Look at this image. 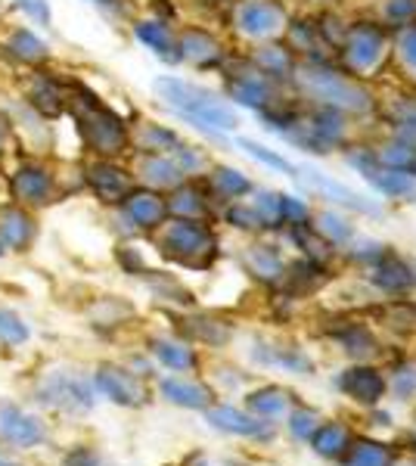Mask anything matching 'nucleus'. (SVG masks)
<instances>
[{
    "mask_svg": "<svg viewBox=\"0 0 416 466\" xmlns=\"http://www.w3.org/2000/svg\"><path fill=\"white\" fill-rule=\"evenodd\" d=\"M153 87L171 109H178L196 127H206V131H233L239 125L237 112L227 106L224 100H218L206 87L190 85V81H180V78H158Z\"/></svg>",
    "mask_w": 416,
    "mask_h": 466,
    "instance_id": "nucleus-1",
    "label": "nucleus"
},
{
    "mask_svg": "<svg viewBox=\"0 0 416 466\" xmlns=\"http://www.w3.org/2000/svg\"><path fill=\"white\" fill-rule=\"evenodd\" d=\"M35 398L59 413H87L96 404V386L78 370H50L35 386Z\"/></svg>",
    "mask_w": 416,
    "mask_h": 466,
    "instance_id": "nucleus-2",
    "label": "nucleus"
},
{
    "mask_svg": "<svg viewBox=\"0 0 416 466\" xmlns=\"http://www.w3.org/2000/svg\"><path fill=\"white\" fill-rule=\"evenodd\" d=\"M78 131L85 137V144L94 149L96 156L109 159V156H118L127 144V127L116 112H109L106 106L87 96V100H78Z\"/></svg>",
    "mask_w": 416,
    "mask_h": 466,
    "instance_id": "nucleus-3",
    "label": "nucleus"
},
{
    "mask_svg": "<svg viewBox=\"0 0 416 466\" xmlns=\"http://www.w3.org/2000/svg\"><path fill=\"white\" fill-rule=\"evenodd\" d=\"M165 255L178 258L180 265L202 268L215 255V233H211L199 218H178L162 233Z\"/></svg>",
    "mask_w": 416,
    "mask_h": 466,
    "instance_id": "nucleus-4",
    "label": "nucleus"
},
{
    "mask_svg": "<svg viewBox=\"0 0 416 466\" xmlns=\"http://www.w3.org/2000/svg\"><path fill=\"white\" fill-rule=\"evenodd\" d=\"M301 87L308 90L317 100H323L330 109H348V112H367L370 109V94L364 87L345 81L342 75L320 69V66H308L305 72L299 75Z\"/></svg>",
    "mask_w": 416,
    "mask_h": 466,
    "instance_id": "nucleus-5",
    "label": "nucleus"
},
{
    "mask_svg": "<svg viewBox=\"0 0 416 466\" xmlns=\"http://www.w3.org/2000/svg\"><path fill=\"white\" fill-rule=\"evenodd\" d=\"M94 386L118 408H143L149 401V392L137 373L125 370L118 364H100L94 373Z\"/></svg>",
    "mask_w": 416,
    "mask_h": 466,
    "instance_id": "nucleus-6",
    "label": "nucleus"
},
{
    "mask_svg": "<svg viewBox=\"0 0 416 466\" xmlns=\"http://www.w3.org/2000/svg\"><path fill=\"white\" fill-rule=\"evenodd\" d=\"M50 439L41 417L22 410L13 401H0V441L13 448H37Z\"/></svg>",
    "mask_w": 416,
    "mask_h": 466,
    "instance_id": "nucleus-7",
    "label": "nucleus"
},
{
    "mask_svg": "<svg viewBox=\"0 0 416 466\" xmlns=\"http://www.w3.org/2000/svg\"><path fill=\"white\" fill-rule=\"evenodd\" d=\"M10 190L13 199L22 202V206H47L53 199V175L44 165L37 162H25L16 175L10 177Z\"/></svg>",
    "mask_w": 416,
    "mask_h": 466,
    "instance_id": "nucleus-8",
    "label": "nucleus"
},
{
    "mask_svg": "<svg viewBox=\"0 0 416 466\" xmlns=\"http://www.w3.org/2000/svg\"><path fill=\"white\" fill-rule=\"evenodd\" d=\"M87 184H90V190L106 202V206H118V202H125L127 193L134 190L131 175H127L125 168H118V165H112L109 159H100V162L90 165Z\"/></svg>",
    "mask_w": 416,
    "mask_h": 466,
    "instance_id": "nucleus-9",
    "label": "nucleus"
},
{
    "mask_svg": "<svg viewBox=\"0 0 416 466\" xmlns=\"http://www.w3.org/2000/svg\"><path fill=\"white\" fill-rule=\"evenodd\" d=\"M37 237V221L28 208L6 206L0 208V246L13 252H25Z\"/></svg>",
    "mask_w": 416,
    "mask_h": 466,
    "instance_id": "nucleus-10",
    "label": "nucleus"
},
{
    "mask_svg": "<svg viewBox=\"0 0 416 466\" xmlns=\"http://www.w3.org/2000/svg\"><path fill=\"white\" fill-rule=\"evenodd\" d=\"M122 208H125L127 221L140 230H156L158 224L165 221V215H168V202L158 197L156 190H131L125 197Z\"/></svg>",
    "mask_w": 416,
    "mask_h": 466,
    "instance_id": "nucleus-11",
    "label": "nucleus"
},
{
    "mask_svg": "<svg viewBox=\"0 0 416 466\" xmlns=\"http://www.w3.org/2000/svg\"><path fill=\"white\" fill-rule=\"evenodd\" d=\"M339 389H342L348 398H354L358 404H380V398L385 392V380L373 367H351V370L342 373Z\"/></svg>",
    "mask_w": 416,
    "mask_h": 466,
    "instance_id": "nucleus-12",
    "label": "nucleus"
},
{
    "mask_svg": "<svg viewBox=\"0 0 416 466\" xmlns=\"http://www.w3.org/2000/svg\"><path fill=\"white\" fill-rule=\"evenodd\" d=\"M206 420L215 426V430L230 432V435H243V439H264V435H270V430L259 417L243 413V410H233V408H206Z\"/></svg>",
    "mask_w": 416,
    "mask_h": 466,
    "instance_id": "nucleus-13",
    "label": "nucleus"
},
{
    "mask_svg": "<svg viewBox=\"0 0 416 466\" xmlns=\"http://www.w3.org/2000/svg\"><path fill=\"white\" fill-rule=\"evenodd\" d=\"M162 395L168 398L171 404L178 408H187V410H206L211 408V392L202 382H193V380H184V377H168L162 380Z\"/></svg>",
    "mask_w": 416,
    "mask_h": 466,
    "instance_id": "nucleus-14",
    "label": "nucleus"
},
{
    "mask_svg": "<svg viewBox=\"0 0 416 466\" xmlns=\"http://www.w3.org/2000/svg\"><path fill=\"white\" fill-rule=\"evenodd\" d=\"M382 56V35L370 25H358L348 35V59L354 69H373Z\"/></svg>",
    "mask_w": 416,
    "mask_h": 466,
    "instance_id": "nucleus-15",
    "label": "nucleus"
},
{
    "mask_svg": "<svg viewBox=\"0 0 416 466\" xmlns=\"http://www.w3.org/2000/svg\"><path fill=\"white\" fill-rule=\"evenodd\" d=\"M279 19H283L279 10L274 4H268V0H252V4H246L243 10H239V28L252 37L274 35L279 28Z\"/></svg>",
    "mask_w": 416,
    "mask_h": 466,
    "instance_id": "nucleus-16",
    "label": "nucleus"
},
{
    "mask_svg": "<svg viewBox=\"0 0 416 466\" xmlns=\"http://www.w3.org/2000/svg\"><path fill=\"white\" fill-rule=\"evenodd\" d=\"M370 280H373L382 292H407V289L416 287L413 268L404 265L401 258H380Z\"/></svg>",
    "mask_w": 416,
    "mask_h": 466,
    "instance_id": "nucleus-17",
    "label": "nucleus"
},
{
    "mask_svg": "<svg viewBox=\"0 0 416 466\" xmlns=\"http://www.w3.org/2000/svg\"><path fill=\"white\" fill-rule=\"evenodd\" d=\"M134 35H137V41L147 44V47L153 50L158 59H165V63H178V59H180L178 41H174L168 25H162V22H153V19L137 22V25H134Z\"/></svg>",
    "mask_w": 416,
    "mask_h": 466,
    "instance_id": "nucleus-18",
    "label": "nucleus"
},
{
    "mask_svg": "<svg viewBox=\"0 0 416 466\" xmlns=\"http://www.w3.org/2000/svg\"><path fill=\"white\" fill-rule=\"evenodd\" d=\"M178 54L180 59H190L196 66H215L221 59V44L206 32H184L178 41Z\"/></svg>",
    "mask_w": 416,
    "mask_h": 466,
    "instance_id": "nucleus-19",
    "label": "nucleus"
},
{
    "mask_svg": "<svg viewBox=\"0 0 416 466\" xmlns=\"http://www.w3.org/2000/svg\"><path fill=\"white\" fill-rule=\"evenodd\" d=\"M305 180H311V184L317 187V190H323L332 202H342V206L348 208H358V212H373V206L370 202H364V197H358V193L351 190V187L339 184V180L327 177L323 171L317 168H305Z\"/></svg>",
    "mask_w": 416,
    "mask_h": 466,
    "instance_id": "nucleus-20",
    "label": "nucleus"
},
{
    "mask_svg": "<svg viewBox=\"0 0 416 466\" xmlns=\"http://www.w3.org/2000/svg\"><path fill=\"white\" fill-rule=\"evenodd\" d=\"M6 50H10V56H16L25 66H41L50 56L47 44L35 32H28V28H16V32L6 37Z\"/></svg>",
    "mask_w": 416,
    "mask_h": 466,
    "instance_id": "nucleus-21",
    "label": "nucleus"
},
{
    "mask_svg": "<svg viewBox=\"0 0 416 466\" xmlns=\"http://www.w3.org/2000/svg\"><path fill=\"white\" fill-rule=\"evenodd\" d=\"M140 171H143V180L158 187V190H162V187H180V184H184V168H180L174 159H168V156H158V153L147 156L143 165H140Z\"/></svg>",
    "mask_w": 416,
    "mask_h": 466,
    "instance_id": "nucleus-22",
    "label": "nucleus"
},
{
    "mask_svg": "<svg viewBox=\"0 0 416 466\" xmlns=\"http://www.w3.org/2000/svg\"><path fill=\"white\" fill-rule=\"evenodd\" d=\"M311 448L320 457H342L351 448V432L342 423H323L317 426V432L311 435Z\"/></svg>",
    "mask_w": 416,
    "mask_h": 466,
    "instance_id": "nucleus-23",
    "label": "nucleus"
},
{
    "mask_svg": "<svg viewBox=\"0 0 416 466\" xmlns=\"http://www.w3.org/2000/svg\"><path fill=\"white\" fill-rule=\"evenodd\" d=\"M227 94L237 103H246V106H264L270 100V87L261 75H237L227 85Z\"/></svg>",
    "mask_w": 416,
    "mask_h": 466,
    "instance_id": "nucleus-24",
    "label": "nucleus"
},
{
    "mask_svg": "<svg viewBox=\"0 0 416 466\" xmlns=\"http://www.w3.org/2000/svg\"><path fill=\"white\" fill-rule=\"evenodd\" d=\"M249 410L261 420H274V417H283L289 410V392L277 386H268V389H259V392L249 395Z\"/></svg>",
    "mask_w": 416,
    "mask_h": 466,
    "instance_id": "nucleus-25",
    "label": "nucleus"
},
{
    "mask_svg": "<svg viewBox=\"0 0 416 466\" xmlns=\"http://www.w3.org/2000/svg\"><path fill=\"white\" fill-rule=\"evenodd\" d=\"M28 103H32L44 118H56L66 106V96H63V90H59L56 81L37 78L32 85V94H28Z\"/></svg>",
    "mask_w": 416,
    "mask_h": 466,
    "instance_id": "nucleus-26",
    "label": "nucleus"
},
{
    "mask_svg": "<svg viewBox=\"0 0 416 466\" xmlns=\"http://www.w3.org/2000/svg\"><path fill=\"white\" fill-rule=\"evenodd\" d=\"M153 355L158 364H165L168 370L187 373L196 367V355L193 349H187L184 342H174V339H153Z\"/></svg>",
    "mask_w": 416,
    "mask_h": 466,
    "instance_id": "nucleus-27",
    "label": "nucleus"
},
{
    "mask_svg": "<svg viewBox=\"0 0 416 466\" xmlns=\"http://www.w3.org/2000/svg\"><path fill=\"white\" fill-rule=\"evenodd\" d=\"M348 454V466H395V454L376 441H354Z\"/></svg>",
    "mask_w": 416,
    "mask_h": 466,
    "instance_id": "nucleus-28",
    "label": "nucleus"
},
{
    "mask_svg": "<svg viewBox=\"0 0 416 466\" xmlns=\"http://www.w3.org/2000/svg\"><path fill=\"white\" fill-rule=\"evenodd\" d=\"M168 212L180 215V218H199L206 215V202H202V193L196 187H174V197L168 199Z\"/></svg>",
    "mask_w": 416,
    "mask_h": 466,
    "instance_id": "nucleus-29",
    "label": "nucleus"
},
{
    "mask_svg": "<svg viewBox=\"0 0 416 466\" xmlns=\"http://www.w3.org/2000/svg\"><path fill=\"white\" fill-rule=\"evenodd\" d=\"M246 261L261 280H279V277H283V261H279V255L270 249V246H255V249L246 255Z\"/></svg>",
    "mask_w": 416,
    "mask_h": 466,
    "instance_id": "nucleus-30",
    "label": "nucleus"
},
{
    "mask_svg": "<svg viewBox=\"0 0 416 466\" xmlns=\"http://www.w3.org/2000/svg\"><path fill=\"white\" fill-rule=\"evenodd\" d=\"M211 184H215V190L221 193L227 199H239L246 197L249 190H252V184H249V177L243 171L237 168H218L215 175H211Z\"/></svg>",
    "mask_w": 416,
    "mask_h": 466,
    "instance_id": "nucleus-31",
    "label": "nucleus"
},
{
    "mask_svg": "<svg viewBox=\"0 0 416 466\" xmlns=\"http://www.w3.org/2000/svg\"><path fill=\"white\" fill-rule=\"evenodd\" d=\"M28 336H32L28 323L22 320L16 311H10V308H0V342L4 345H25Z\"/></svg>",
    "mask_w": 416,
    "mask_h": 466,
    "instance_id": "nucleus-32",
    "label": "nucleus"
},
{
    "mask_svg": "<svg viewBox=\"0 0 416 466\" xmlns=\"http://www.w3.org/2000/svg\"><path fill=\"white\" fill-rule=\"evenodd\" d=\"M308 127V125H305ZM308 131L314 134L320 144H332V140H339L345 134V127H342V122H339V116L332 109H323V112H317L314 116V125L308 127Z\"/></svg>",
    "mask_w": 416,
    "mask_h": 466,
    "instance_id": "nucleus-33",
    "label": "nucleus"
},
{
    "mask_svg": "<svg viewBox=\"0 0 416 466\" xmlns=\"http://www.w3.org/2000/svg\"><path fill=\"white\" fill-rule=\"evenodd\" d=\"M255 63H259V69L268 75H289L292 72V56L286 54L283 47H264L261 54L255 56Z\"/></svg>",
    "mask_w": 416,
    "mask_h": 466,
    "instance_id": "nucleus-34",
    "label": "nucleus"
},
{
    "mask_svg": "<svg viewBox=\"0 0 416 466\" xmlns=\"http://www.w3.org/2000/svg\"><path fill=\"white\" fill-rule=\"evenodd\" d=\"M239 147L246 149L252 159H259V162H264V165H270V168H277V171H286V175H292L295 177V165L292 162H286L283 156H277L274 149H268V147H261V144H255V140H239Z\"/></svg>",
    "mask_w": 416,
    "mask_h": 466,
    "instance_id": "nucleus-35",
    "label": "nucleus"
},
{
    "mask_svg": "<svg viewBox=\"0 0 416 466\" xmlns=\"http://www.w3.org/2000/svg\"><path fill=\"white\" fill-rule=\"evenodd\" d=\"M178 134L168 131V127L162 125H147L143 127V147H149L153 153H168V149L178 147Z\"/></svg>",
    "mask_w": 416,
    "mask_h": 466,
    "instance_id": "nucleus-36",
    "label": "nucleus"
},
{
    "mask_svg": "<svg viewBox=\"0 0 416 466\" xmlns=\"http://www.w3.org/2000/svg\"><path fill=\"white\" fill-rule=\"evenodd\" d=\"M317 426H320V417H317L314 410H308V408L295 410L292 417H289V432L299 441H311V435L317 432Z\"/></svg>",
    "mask_w": 416,
    "mask_h": 466,
    "instance_id": "nucleus-37",
    "label": "nucleus"
},
{
    "mask_svg": "<svg viewBox=\"0 0 416 466\" xmlns=\"http://www.w3.org/2000/svg\"><path fill=\"white\" fill-rule=\"evenodd\" d=\"M317 228H320L323 237L330 239V243H345V239H351V228H348V221L345 218H339V215H332V212H323L320 218H317Z\"/></svg>",
    "mask_w": 416,
    "mask_h": 466,
    "instance_id": "nucleus-38",
    "label": "nucleus"
},
{
    "mask_svg": "<svg viewBox=\"0 0 416 466\" xmlns=\"http://www.w3.org/2000/svg\"><path fill=\"white\" fill-rule=\"evenodd\" d=\"M279 221L283 224H305L308 221V206L301 199L279 193Z\"/></svg>",
    "mask_w": 416,
    "mask_h": 466,
    "instance_id": "nucleus-39",
    "label": "nucleus"
},
{
    "mask_svg": "<svg viewBox=\"0 0 416 466\" xmlns=\"http://www.w3.org/2000/svg\"><path fill=\"white\" fill-rule=\"evenodd\" d=\"M382 162L385 165H391L395 171H413V165H416V153L413 149H407V147H389V149H382Z\"/></svg>",
    "mask_w": 416,
    "mask_h": 466,
    "instance_id": "nucleus-40",
    "label": "nucleus"
},
{
    "mask_svg": "<svg viewBox=\"0 0 416 466\" xmlns=\"http://www.w3.org/2000/svg\"><path fill=\"white\" fill-rule=\"evenodd\" d=\"M227 221H230V224H237V228H243V230L264 228L261 215L255 212V208H246V206H233L230 212H227Z\"/></svg>",
    "mask_w": 416,
    "mask_h": 466,
    "instance_id": "nucleus-41",
    "label": "nucleus"
},
{
    "mask_svg": "<svg viewBox=\"0 0 416 466\" xmlns=\"http://www.w3.org/2000/svg\"><path fill=\"white\" fill-rule=\"evenodd\" d=\"M19 10H25V16H32L37 25H50L53 13H50V0H16Z\"/></svg>",
    "mask_w": 416,
    "mask_h": 466,
    "instance_id": "nucleus-42",
    "label": "nucleus"
},
{
    "mask_svg": "<svg viewBox=\"0 0 416 466\" xmlns=\"http://www.w3.org/2000/svg\"><path fill=\"white\" fill-rule=\"evenodd\" d=\"M345 351L348 355H370L373 351V339H370L367 329H351V336L345 339Z\"/></svg>",
    "mask_w": 416,
    "mask_h": 466,
    "instance_id": "nucleus-43",
    "label": "nucleus"
},
{
    "mask_svg": "<svg viewBox=\"0 0 416 466\" xmlns=\"http://www.w3.org/2000/svg\"><path fill=\"white\" fill-rule=\"evenodd\" d=\"M385 16L395 19V22H407L416 16V0H389L385 6Z\"/></svg>",
    "mask_w": 416,
    "mask_h": 466,
    "instance_id": "nucleus-44",
    "label": "nucleus"
},
{
    "mask_svg": "<svg viewBox=\"0 0 416 466\" xmlns=\"http://www.w3.org/2000/svg\"><path fill=\"white\" fill-rule=\"evenodd\" d=\"M63 466H100V457H96L90 448L81 445V448H72L69 454H66Z\"/></svg>",
    "mask_w": 416,
    "mask_h": 466,
    "instance_id": "nucleus-45",
    "label": "nucleus"
},
{
    "mask_svg": "<svg viewBox=\"0 0 416 466\" xmlns=\"http://www.w3.org/2000/svg\"><path fill=\"white\" fill-rule=\"evenodd\" d=\"M398 140H401V147H407L416 153V118H411V122H404L398 127Z\"/></svg>",
    "mask_w": 416,
    "mask_h": 466,
    "instance_id": "nucleus-46",
    "label": "nucleus"
},
{
    "mask_svg": "<svg viewBox=\"0 0 416 466\" xmlns=\"http://www.w3.org/2000/svg\"><path fill=\"white\" fill-rule=\"evenodd\" d=\"M401 54H404L407 63L416 66V28H411V32L401 37Z\"/></svg>",
    "mask_w": 416,
    "mask_h": 466,
    "instance_id": "nucleus-47",
    "label": "nucleus"
},
{
    "mask_svg": "<svg viewBox=\"0 0 416 466\" xmlns=\"http://www.w3.org/2000/svg\"><path fill=\"white\" fill-rule=\"evenodd\" d=\"M395 389H398V395H411L416 389V370H401Z\"/></svg>",
    "mask_w": 416,
    "mask_h": 466,
    "instance_id": "nucleus-48",
    "label": "nucleus"
},
{
    "mask_svg": "<svg viewBox=\"0 0 416 466\" xmlns=\"http://www.w3.org/2000/svg\"><path fill=\"white\" fill-rule=\"evenodd\" d=\"M10 131H13L10 116H4V112H0V153H4V144L10 140Z\"/></svg>",
    "mask_w": 416,
    "mask_h": 466,
    "instance_id": "nucleus-49",
    "label": "nucleus"
},
{
    "mask_svg": "<svg viewBox=\"0 0 416 466\" xmlns=\"http://www.w3.org/2000/svg\"><path fill=\"white\" fill-rule=\"evenodd\" d=\"M0 466H22L19 461H13L10 454H4V451H0Z\"/></svg>",
    "mask_w": 416,
    "mask_h": 466,
    "instance_id": "nucleus-50",
    "label": "nucleus"
},
{
    "mask_svg": "<svg viewBox=\"0 0 416 466\" xmlns=\"http://www.w3.org/2000/svg\"><path fill=\"white\" fill-rule=\"evenodd\" d=\"M90 4H100V6H109V10H116L118 0H90Z\"/></svg>",
    "mask_w": 416,
    "mask_h": 466,
    "instance_id": "nucleus-51",
    "label": "nucleus"
},
{
    "mask_svg": "<svg viewBox=\"0 0 416 466\" xmlns=\"http://www.w3.org/2000/svg\"><path fill=\"white\" fill-rule=\"evenodd\" d=\"M0 255H4V246H0Z\"/></svg>",
    "mask_w": 416,
    "mask_h": 466,
    "instance_id": "nucleus-52",
    "label": "nucleus"
},
{
    "mask_svg": "<svg viewBox=\"0 0 416 466\" xmlns=\"http://www.w3.org/2000/svg\"><path fill=\"white\" fill-rule=\"evenodd\" d=\"M413 171H416V165H413Z\"/></svg>",
    "mask_w": 416,
    "mask_h": 466,
    "instance_id": "nucleus-53",
    "label": "nucleus"
}]
</instances>
